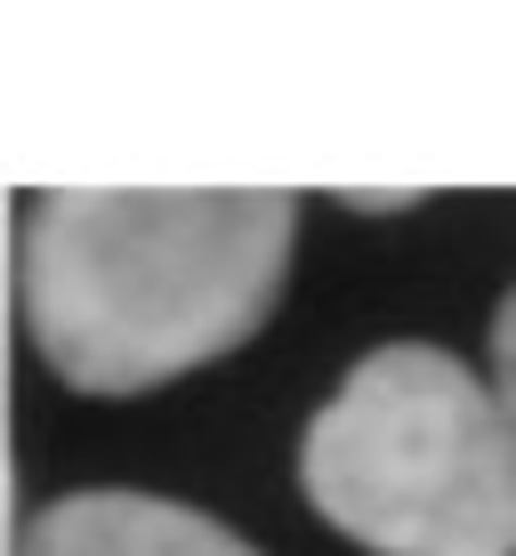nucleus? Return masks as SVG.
<instances>
[{"instance_id": "f03ea898", "label": "nucleus", "mask_w": 516, "mask_h": 556, "mask_svg": "<svg viewBox=\"0 0 516 556\" xmlns=\"http://www.w3.org/2000/svg\"><path fill=\"white\" fill-rule=\"evenodd\" d=\"M299 484L372 556H516V412L444 348H379L307 419Z\"/></svg>"}, {"instance_id": "f257e3e1", "label": "nucleus", "mask_w": 516, "mask_h": 556, "mask_svg": "<svg viewBox=\"0 0 516 556\" xmlns=\"http://www.w3.org/2000/svg\"><path fill=\"white\" fill-rule=\"evenodd\" d=\"M299 202L275 186H65L33 210L16 306L81 395H146L242 348L291 275Z\"/></svg>"}, {"instance_id": "39448f33", "label": "nucleus", "mask_w": 516, "mask_h": 556, "mask_svg": "<svg viewBox=\"0 0 516 556\" xmlns=\"http://www.w3.org/2000/svg\"><path fill=\"white\" fill-rule=\"evenodd\" d=\"M419 194H348V210H412Z\"/></svg>"}, {"instance_id": "20e7f679", "label": "nucleus", "mask_w": 516, "mask_h": 556, "mask_svg": "<svg viewBox=\"0 0 516 556\" xmlns=\"http://www.w3.org/2000/svg\"><path fill=\"white\" fill-rule=\"evenodd\" d=\"M492 388H501V404L516 412V291L501 299V315H492Z\"/></svg>"}, {"instance_id": "7ed1b4c3", "label": "nucleus", "mask_w": 516, "mask_h": 556, "mask_svg": "<svg viewBox=\"0 0 516 556\" xmlns=\"http://www.w3.org/2000/svg\"><path fill=\"white\" fill-rule=\"evenodd\" d=\"M16 556H259L218 516L154 492H65L25 525Z\"/></svg>"}]
</instances>
